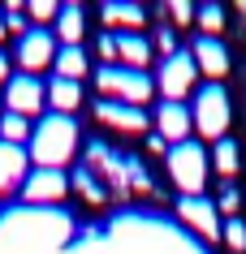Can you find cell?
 Segmentation results:
<instances>
[{"mask_svg": "<svg viewBox=\"0 0 246 254\" xmlns=\"http://www.w3.org/2000/svg\"><path fill=\"white\" fill-rule=\"evenodd\" d=\"M30 17H35V26H43V22L61 17V4L56 0H30Z\"/></svg>", "mask_w": 246, "mask_h": 254, "instance_id": "obj_23", "label": "cell"}, {"mask_svg": "<svg viewBox=\"0 0 246 254\" xmlns=\"http://www.w3.org/2000/svg\"><path fill=\"white\" fill-rule=\"evenodd\" d=\"M156 129H160L164 142H190V129H194V117L186 104H160L156 108Z\"/></svg>", "mask_w": 246, "mask_h": 254, "instance_id": "obj_10", "label": "cell"}, {"mask_svg": "<svg viewBox=\"0 0 246 254\" xmlns=\"http://www.w3.org/2000/svg\"><path fill=\"white\" fill-rule=\"evenodd\" d=\"M194 82H199V65H194L190 52H177L168 56L156 73V91H164V104H181L186 95L194 91Z\"/></svg>", "mask_w": 246, "mask_h": 254, "instance_id": "obj_5", "label": "cell"}, {"mask_svg": "<svg viewBox=\"0 0 246 254\" xmlns=\"http://www.w3.org/2000/svg\"><path fill=\"white\" fill-rule=\"evenodd\" d=\"M156 48H160L164 52V61H168V56H177L181 48H177V35H173V30L164 26V30H156Z\"/></svg>", "mask_w": 246, "mask_h": 254, "instance_id": "obj_27", "label": "cell"}, {"mask_svg": "<svg viewBox=\"0 0 246 254\" xmlns=\"http://www.w3.org/2000/svg\"><path fill=\"white\" fill-rule=\"evenodd\" d=\"M30 134H35V129H30L26 117H17V112H4V117H0V142H13V147H22Z\"/></svg>", "mask_w": 246, "mask_h": 254, "instance_id": "obj_19", "label": "cell"}, {"mask_svg": "<svg viewBox=\"0 0 246 254\" xmlns=\"http://www.w3.org/2000/svg\"><path fill=\"white\" fill-rule=\"evenodd\" d=\"M220 237L229 241V250H246V224H242V220H238V215H233L229 224L220 228Z\"/></svg>", "mask_w": 246, "mask_h": 254, "instance_id": "obj_22", "label": "cell"}, {"mask_svg": "<svg viewBox=\"0 0 246 254\" xmlns=\"http://www.w3.org/2000/svg\"><path fill=\"white\" fill-rule=\"evenodd\" d=\"M26 181V147L0 142V194H9Z\"/></svg>", "mask_w": 246, "mask_h": 254, "instance_id": "obj_13", "label": "cell"}, {"mask_svg": "<svg viewBox=\"0 0 246 254\" xmlns=\"http://www.w3.org/2000/svg\"><path fill=\"white\" fill-rule=\"evenodd\" d=\"M151 52H156V43L147 35H138V30H121L117 35V56L125 61V69H147Z\"/></svg>", "mask_w": 246, "mask_h": 254, "instance_id": "obj_14", "label": "cell"}, {"mask_svg": "<svg viewBox=\"0 0 246 254\" xmlns=\"http://www.w3.org/2000/svg\"><path fill=\"white\" fill-rule=\"evenodd\" d=\"M216 173L225 177V181L238 173V147H233L229 138H220V142H216Z\"/></svg>", "mask_w": 246, "mask_h": 254, "instance_id": "obj_20", "label": "cell"}, {"mask_svg": "<svg viewBox=\"0 0 246 254\" xmlns=\"http://www.w3.org/2000/svg\"><path fill=\"white\" fill-rule=\"evenodd\" d=\"M199 26H203V35L216 39L220 30H225V9L220 4H199Z\"/></svg>", "mask_w": 246, "mask_h": 254, "instance_id": "obj_21", "label": "cell"}, {"mask_svg": "<svg viewBox=\"0 0 246 254\" xmlns=\"http://www.w3.org/2000/svg\"><path fill=\"white\" fill-rule=\"evenodd\" d=\"M74 151H78V125L69 117L52 112V117H43L35 125V134H30V160L39 168H61V164L74 160Z\"/></svg>", "mask_w": 246, "mask_h": 254, "instance_id": "obj_1", "label": "cell"}, {"mask_svg": "<svg viewBox=\"0 0 246 254\" xmlns=\"http://www.w3.org/2000/svg\"><path fill=\"white\" fill-rule=\"evenodd\" d=\"M4 78H9V56L0 52V82H4Z\"/></svg>", "mask_w": 246, "mask_h": 254, "instance_id": "obj_30", "label": "cell"}, {"mask_svg": "<svg viewBox=\"0 0 246 254\" xmlns=\"http://www.w3.org/2000/svg\"><path fill=\"white\" fill-rule=\"evenodd\" d=\"M99 13H104L108 26H125V30H138L143 22H147V9H143V4H130V0H112V4H104Z\"/></svg>", "mask_w": 246, "mask_h": 254, "instance_id": "obj_16", "label": "cell"}, {"mask_svg": "<svg viewBox=\"0 0 246 254\" xmlns=\"http://www.w3.org/2000/svg\"><path fill=\"white\" fill-rule=\"evenodd\" d=\"M95 117L104 125H112V129H125V134H143L147 129V112L134 108V104H117V99H104L95 108Z\"/></svg>", "mask_w": 246, "mask_h": 254, "instance_id": "obj_12", "label": "cell"}, {"mask_svg": "<svg viewBox=\"0 0 246 254\" xmlns=\"http://www.w3.org/2000/svg\"><path fill=\"white\" fill-rule=\"evenodd\" d=\"M48 104L61 112V117H69L74 108L82 104V82H65V78H52L48 82Z\"/></svg>", "mask_w": 246, "mask_h": 254, "instance_id": "obj_17", "label": "cell"}, {"mask_svg": "<svg viewBox=\"0 0 246 254\" xmlns=\"http://www.w3.org/2000/svg\"><path fill=\"white\" fill-rule=\"evenodd\" d=\"M95 82H99V91L104 95H112L117 104H147L151 99V91H156V78H147L143 69H125V65H104L95 73Z\"/></svg>", "mask_w": 246, "mask_h": 254, "instance_id": "obj_3", "label": "cell"}, {"mask_svg": "<svg viewBox=\"0 0 246 254\" xmlns=\"http://www.w3.org/2000/svg\"><path fill=\"white\" fill-rule=\"evenodd\" d=\"M190 117H194V129H199L203 138H212V142H220V138H225V129H229V95H225V86H220V82L199 86Z\"/></svg>", "mask_w": 246, "mask_h": 254, "instance_id": "obj_4", "label": "cell"}, {"mask_svg": "<svg viewBox=\"0 0 246 254\" xmlns=\"http://www.w3.org/2000/svg\"><path fill=\"white\" fill-rule=\"evenodd\" d=\"M99 56H104V61H117V35H99Z\"/></svg>", "mask_w": 246, "mask_h": 254, "instance_id": "obj_28", "label": "cell"}, {"mask_svg": "<svg viewBox=\"0 0 246 254\" xmlns=\"http://www.w3.org/2000/svg\"><path fill=\"white\" fill-rule=\"evenodd\" d=\"M56 35L48 26H30L22 39H17V65L26 69L30 78H35V69H43V65H56Z\"/></svg>", "mask_w": 246, "mask_h": 254, "instance_id": "obj_6", "label": "cell"}, {"mask_svg": "<svg viewBox=\"0 0 246 254\" xmlns=\"http://www.w3.org/2000/svg\"><path fill=\"white\" fill-rule=\"evenodd\" d=\"M168 177L181 190V198H203V181H207V151L199 142H177L168 147Z\"/></svg>", "mask_w": 246, "mask_h": 254, "instance_id": "obj_2", "label": "cell"}, {"mask_svg": "<svg viewBox=\"0 0 246 254\" xmlns=\"http://www.w3.org/2000/svg\"><path fill=\"white\" fill-rule=\"evenodd\" d=\"M74 181H78V190H82V194H86L91 202H104V190L95 186V177L86 173V168H82V173H74Z\"/></svg>", "mask_w": 246, "mask_h": 254, "instance_id": "obj_26", "label": "cell"}, {"mask_svg": "<svg viewBox=\"0 0 246 254\" xmlns=\"http://www.w3.org/2000/svg\"><path fill=\"white\" fill-rule=\"evenodd\" d=\"M43 99H48V86H43L39 78H30V73H17V78H9V86H4V108L9 112H17V117H35V112H43Z\"/></svg>", "mask_w": 246, "mask_h": 254, "instance_id": "obj_7", "label": "cell"}, {"mask_svg": "<svg viewBox=\"0 0 246 254\" xmlns=\"http://www.w3.org/2000/svg\"><path fill=\"white\" fill-rule=\"evenodd\" d=\"M168 17H173L177 26H190L194 17H199V9H194L190 0H168Z\"/></svg>", "mask_w": 246, "mask_h": 254, "instance_id": "obj_24", "label": "cell"}, {"mask_svg": "<svg viewBox=\"0 0 246 254\" xmlns=\"http://www.w3.org/2000/svg\"><path fill=\"white\" fill-rule=\"evenodd\" d=\"M220 211H238V190H233V186L220 190Z\"/></svg>", "mask_w": 246, "mask_h": 254, "instance_id": "obj_29", "label": "cell"}, {"mask_svg": "<svg viewBox=\"0 0 246 254\" xmlns=\"http://www.w3.org/2000/svg\"><path fill=\"white\" fill-rule=\"evenodd\" d=\"M194 65H199V73L212 82H220L225 73H229V52H225V43L212 39V35H203V39H194Z\"/></svg>", "mask_w": 246, "mask_h": 254, "instance_id": "obj_11", "label": "cell"}, {"mask_svg": "<svg viewBox=\"0 0 246 254\" xmlns=\"http://www.w3.org/2000/svg\"><path fill=\"white\" fill-rule=\"evenodd\" d=\"M4 35H9V26H4V13H0V39H4Z\"/></svg>", "mask_w": 246, "mask_h": 254, "instance_id": "obj_31", "label": "cell"}, {"mask_svg": "<svg viewBox=\"0 0 246 254\" xmlns=\"http://www.w3.org/2000/svg\"><path fill=\"white\" fill-rule=\"evenodd\" d=\"M177 215H181V224H190L199 237L207 241H220V220H216V202H207V198H181L177 202Z\"/></svg>", "mask_w": 246, "mask_h": 254, "instance_id": "obj_8", "label": "cell"}, {"mask_svg": "<svg viewBox=\"0 0 246 254\" xmlns=\"http://www.w3.org/2000/svg\"><path fill=\"white\" fill-rule=\"evenodd\" d=\"M4 26L13 30V35H26V13H22V4H17V0H9V4H4Z\"/></svg>", "mask_w": 246, "mask_h": 254, "instance_id": "obj_25", "label": "cell"}, {"mask_svg": "<svg viewBox=\"0 0 246 254\" xmlns=\"http://www.w3.org/2000/svg\"><path fill=\"white\" fill-rule=\"evenodd\" d=\"M65 190H69V177L61 173V168H35V173L26 177L22 194H26V202H61Z\"/></svg>", "mask_w": 246, "mask_h": 254, "instance_id": "obj_9", "label": "cell"}, {"mask_svg": "<svg viewBox=\"0 0 246 254\" xmlns=\"http://www.w3.org/2000/svg\"><path fill=\"white\" fill-rule=\"evenodd\" d=\"M82 30H86V13H82V4H61L56 39L65 43V48H82Z\"/></svg>", "mask_w": 246, "mask_h": 254, "instance_id": "obj_15", "label": "cell"}, {"mask_svg": "<svg viewBox=\"0 0 246 254\" xmlns=\"http://www.w3.org/2000/svg\"><path fill=\"white\" fill-rule=\"evenodd\" d=\"M52 69H56V78H65V82H82V73L91 69V61H86L82 48H61Z\"/></svg>", "mask_w": 246, "mask_h": 254, "instance_id": "obj_18", "label": "cell"}]
</instances>
